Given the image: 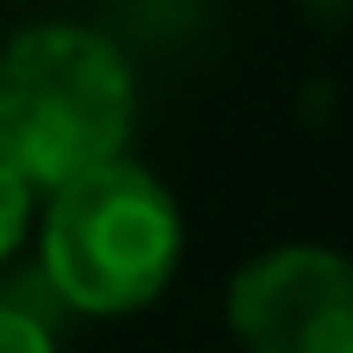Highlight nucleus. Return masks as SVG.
I'll use <instances>...</instances> for the list:
<instances>
[{"instance_id":"nucleus-1","label":"nucleus","mask_w":353,"mask_h":353,"mask_svg":"<svg viewBox=\"0 0 353 353\" xmlns=\"http://www.w3.org/2000/svg\"><path fill=\"white\" fill-rule=\"evenodd\" d=\"M137 81L112 37L87 25H25L0 50V168L56 192L124 155Z\"/></svg>"},{"instance_id":"nucleus-2","label":"nucleus","mask_w":353,"mask_h":353,"mask_svg":"<svg viewBox=\"0 0 353 353\" xmlns=\"http://www.w3.org/2000/svg\"><path fill=\"white\" fill-rule=\"evenodd\" d=\"M180 205L130 155L68 180L43 211V273L81 316H130L180 273Z\"/></svg>"},{"instance_id":"nucleus-3","label":"nucleus","mask_w":353,"mask_h":353,"mask_svg":"<svg viewBox=\"0 0 353 353\" xmlns=\"http://www.w3.org/2000/svg\"><path fill=\"white\" fill-rule=\"evenodd\" d=\"M230 329L248 353H353V254L285 242L230 279Z\"/></svg>"},{"instance_id":"nucleus-4","label":"nucleus","mask_w":353,"mask_h":353,"mask_svg":"<svg viewBox=\"0 0 353 353\" xmlns=\"http://www.w3.org/2000/svg\"><path fill=\"white\" fill-rule=\"evenodd\" d=\"M25 230H31V186L12 168H0V261L25 242Z\"/></svg>"},{"instance_id":"nucleus-5","label":"nucleus","mask_w":353,"mask_h":353,"mask_svg":"<svg viewBox=\"0 0 353 353\" xmlns=\"http://www.w3.org/2000/svg\"><path fill=\"white\" fill-rule=\"evenodd\" d=\"M0 353H56V341H50V329L31 310L0 304Z\"/></svg>"}]
</instances>
